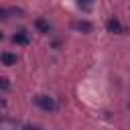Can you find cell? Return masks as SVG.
I'll use <instances>...</instances> for the list:
<instances>
[{"mask_svg": "<svg viewBox=\"0 0 130 130\" xmlns=\"http://www.w3.org/2000/svg\"><path fill=\"white\" fill-rule=\"evenodd\" d=\"M35 104L41 110H45V112H55L57 110V102L53 98H49V95H37L35 98Z\"/></svg>", "mask_w": 130, "mask_h": 130, "instance_id": "1", "label": "cell"}, {"mask_svg": "<svg viewBox=\"0 0 130 130\" xmlns=\"http://www.w3.org/2000/svg\"><path fill=\"white\" fill-rule=\"evenodd\" d=\"M106 26H108L110 32H116V35H124V32H126V26H124L118 18H110V20L106 22Z\"/></svg>", "mask_w": 130, "mask_h": 130, "instance_id": "2", "label": "cell"}, {"mask_svg": "<svg viewBox=\"0 0 130 130\" xmlns=\"http://www.w3.org/2000/svg\"><path fill=\"white\" fill-rule=\"evenodd\" d=\"M73 28H75L77 32H91V30H93V24H91L89 20H75V22H73Z\"/></svg>", "mask_w": 130, "mask_h": 130, "instance_id": "3", "label": "cell"}, {"mask_svg": "<svg viewBox=\"0 0 130 130\" xmlns=\"http://www.w3.org/2000/svg\"><path fill=\"white\" fill-rule=\"evenodd\" d=\"M35 26H37V30L43 32V35H49V32H51V24H49V20H45V18H37V20H35Z\"/></svg>", "mask_w": 130, "mask_h": 130, "instance_id": "4", "label": "cell"}, {"mask_svg": "<svg viewBox=\"0 0 130 130\" xmlns=\"http://www.w3.org/2000/svg\"><path fill=\"white\" fill-rule=\"evenodd\" d=\"M12 41H14L16 45H28V43H30V39H28L26 30H18V32L12 37Z\"/></svg>", "mask_w": 130, "mask_h": 130, "instance_id": "5", "label": "cell"}, {"mask_svg": "<svg viewBox=\"0 0 130 130\" xmlns=\"http://www.w3.org/2000/svg\"><path fill=\"white\" fill-rule=\"evenodd\" d=\"M0 61H2V65L12 67V65H16V55H12V53H0Z\"/></svg>", "mask_w": 130, "mask_h": 130, "instance_id": "6", "label": "cell"}, {"mask_svg": "<svg viewBox=\"0 0 130 130\" xmlns=\"http://www.w3.org/2000/svg\"><path fill=\"white\" fill-rule=\"evenodd\" d=\"M93 2H95V0H77V4H79V8H81V10H85V12L93 8Z\"/></svg>", "mask_w": 130, "mask_h": 130, "instance_id": "7", "label": "cell"}, {"mask_svg": "<svg viewBox=\"0 0 130 130\" xmlns=\"http://www.w3.org/2000/svg\"><path fill=\"white\" fill-rule=\"evenodd\" d=\"M0 89H2V91H8V89H10V83H8L6 77H0Z\"/></svg>", "mask_w": 130, "mask_h": 130, "instance_id": "8", "label": "cell"}, {"mask_svg": "<svg viewBox=\"0 0 130 130\" xmlns=\"http://www.w3.org/2000/svg\"><path fill=\"white\" fill-rule=\"evenodd\" d=\"M6 18H8V10L0 6V20H6Z\"/></svg>", "mask_w": 130, "mask_h": 130, "instance_id": "9", "label": "cell"}, {"mask_svg": "<svg viewBox=\"0 0 130 130\" xmlns=\"http://www.w3.org/2000/svg\"><path fill=\"white\" fill-rule=\"evenodd\" d=\"M2 39H4V35H2V32H0V41H2Z\"/></svg>", "mask_w": 130, "mask_h": 130, "instance_id": "10", "label": "cell"}, {"mask_svg": "<svg viewBox=\"0 0 130 130\" xmlns=\"http://www.w3.org/2000/svg\"><path fill=\"white\" fill-rule=\"evenodd\" d=\"M128 110H130V102H128Z\"/></svg>", "mask_w": 130, "mask_h": 130, "instance_id": "11", "label": "cell"}]
</instances>
